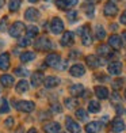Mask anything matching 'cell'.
I'll return each instance as SVG.
<instances>
[{"instance_id":"6da1fadb","label":"cell","mask_w":126,"mask_h":133,"mask_svg":"<svg viewBox=\"0 0 126 133\" xmlns=\"http://www.w3.org/2000/svg\"><path fill=\"white\" fill-rule=\"evenodd\" d=\"M35 49L37 50H42V52H45V50H50L53 49V42L47 38V37H39L37 41H35Z\"/></svg>"},{"instance_id":"7a4b0ae2","label":"cell","mask_w":126,"mask_h":133,"mask_svg":"<svg viewBox=\"0 0 126 133\" xmlns=\"http://www.w3.org/2000/svg\"><path fill=\"white\" fill-rule=\"evenodd\" d=\"M14 106L16 107V110L23 111V113H30L35 109L34 102H29V101H19V102H14Z\"/></svg>"},{"instance_id":"3957f363","label":"cell","mask_w":126,"mask_h":133,"mask_svg":"<svg viewBox=\"0 0 126 133\" xmlns=\"http://www.w3.org/2000/svg\"><path fill=\"white\" fill-rule=\"evenodd\" d=\"M25 30H26V27H25V25H23L22 22H15V23H12V26L8 29V33H10L11 37L18 38V37H20V35L23 34Z\"/></svg>"},{"instance_id":"277c9868","label":"cell","mask_w":126,"mask_h":133,"mask_svg":"<svg viewBox=\"0 0 126 133\" xmlns=\"http://www.w3.org/2000/svg\"><path fill=\"white\" fill-rule=\"evenodd\" d=\"M50 30L53 34H61L64 31V23L60 18H53L50 22Z\"/></svg>"},{"instance_id":"5b68a950","label":"cell","mask_w":126,"mask_h":133,"mask_svg":"<svg viewBox=\"0 0 126 133\" xmlns=\"http://www.w3.org/2000/svg\"><path fill=\"white\" fill-rule=\"evenodd\" d=\"M77 4V0H56V5L60 10H69Z\"/></svg>"},{"instance_id":"8992f818","label":"cell","mask_w":126,"mask_h":133,"mask_svg":"<svg viewBox=\"0 0 126 133\" xmlns=\"http://www.w3.org/2000/svg\"><path fill=\"white\" fill-rule=\"evenodd\" d=\"M81 42H83V45H86V46H89L91 42H92L91 33H89V27L88 26L81 27Z\"/></svg>"},{"instance_id":"52a82bcc","label":"cell","mask_w":126,"mask_h":133,"mask_svg":"<svg viewBox=\"0 0 126 133\" xmlns=\"http://www.w3.org/2000/svg\"><path fill=\"white\" fill-rule=\"evenodd\" d=\"M103 11H104V15L106 16H115L117 12H118V7L115 5V3L109 2V3H106Z\"/></svg>"},{"instance_id":"ba28073f","label":"cell","mask_w":126,"mask_h":133,"mask_svg":"<svg viewBox=\"0 0 126 133\" xmlns=\"http://www.w3.org/2000/svg\"><path fill=\"white\" fill-rule=\"evenodd\" d=\"M69 72H71L72 76L80 77V76H83L84 74H86V68H84V65H81V64H75V65L71 66Z\"/></svg>"},{"instance_id":"9c48e42d","label":"cell","mask_w":126,"mask_h":133,"mask_svg":"<svg viewBox=\"0 0 126 133\" xmlns=\"http://www.w3.org/2000/svg\"><path fill=\"white\" fill-rule=\"evenodd\" d=\"M125 129V124H123V121L121 118H114L113 119V122H111V130L114 133H121L122 130Z\"/></svg>"},{"instance_id":"30bf717a","label":"cell","mask_w":126,"mask_h":133,"mask_svg":"<svg viewBox=\"0 0 126 133\" xmlns=\"http://www.w3.org/2000/svg\"><path fill=\"white\" fill-rule=\"evenodd\" d=\"M60 82L61 80H60L57 76H47V77H45L44 84H45L46 88H54V87H57L60 84Z\"/></svg>"},{"instance_id":"8fae6325","label":"cell","mask_w":126,"mask_h":133,"mask_svg":"<svg viewBox=\"0 0 126 133\" xmlns=\"http://www.w3.org/2000/svg\"><path fill=\"white\" fill-rule=\"evenodd\" d=\"M67 129L71 133H80V125L75 122L71 117H67Z\"/></svg>"},{"instance_id":"7c38bea8","label":"cell","mask_w":126,"mask_h":133,"mask_svg":"<svg viewBox=\"0 0 126 133\" xmlns=\"http://www.w3.org/2000/svg\"><path fill=\"white\" fill-rule=\"evenodd\" d=\"M60 130H61V125L58 122H49L44 126L45 133H58Z\"/></svg>"},{"instance_id":"4fadbf2b","label":"cell","mask_w":126,"mask_h":133,"mask_svg":"<svg viewBox=\"0 0 126 133\" xmlns=\"http://www.w3.org/2000/svg\"><path fill=\"white\" fill-rule=\"evenodd\" d=\"M109 45H110V48H113V49H119V48L122 46V39H121V37L119 35H117V34H114V35H111V37L109 38Z\"/></svg>"},{"instance_id":"5bb4252c","label":"cell","mask_w":126,"mask_h":133,"mask_svg":"<svg viewBox=\"0 0 126 133\" xmlns=\"http://www.w3.org/2000/svg\"><path fill=\"white\" fill-rule=\"evenodd\" d=\"M107 69H109V74L111 75H119L122 72V64L119 61H114L107 66Z\"/></svg>"},{"instance_id":"9a60e30c","label":"cell","mask_w":126,"mask_h":133,"mask_svg":"<svg viewBox=\"0 0 126 133\" xmlns=\"http://www.w3.org/2000/svg\"><path fill=\"white\" fill-rule=\"evenodd\" d=\"M10 68V54L8 53H2L0 54V69L7 71Z\"/></svg>"},{"instance_id":"2e32d148","label":"cell","mask_w":126,"mask_h":133,"mask_svg":"<svg viewBox=\"0 0 126 133\" xmlns=\"http://www.w3.org/2000/svg\"><path fill=\"white\" fill-rule=\"evenodd\" d=\"M25 18L27 21L30 22H35L39 18V12H38V10H35V8H29L26 12H25Z\"/></svg>"},{"instance_id":"e0dca14e","label":"cell","mask_w":126,"mask_h":133,"mask_svg":"<svg viewBox=\"0 0 126 133\" xmlns=\"http://www.w3.org/2000/svg\"><path fill=\"white\" fill-rule=\"evenodd\" d=\"M60 64V56L57 53H50L49 56L46 57V65L49 66H57Z\"/></svg>"},{"instance_id":"ac0fdd59","label":"cell","mask_w":126,"mask_h":133,"mask_svg":"<svg viewBox=\"0 0 126 133\" xmlns=\"http://www.w3.org/2000/svg\"><path fill=\"white\" fill-rule=\"evenodd\" d=\"M61 45L62 46H69L73 44V33H71V31H65L64 35L61 37Z\"/></svg>"},{"instance_id":"d6986e66","label":"cell","mask_w":126,"mask_h":133,"mask_svg":"<svg viewBox=\"0 0 126 133\" xmlns=\"http://www.w3.org/2000/svg\"><path fill=\"white\" fill-rule=\"evenodd\" d=\"M86 63L88 66H91V68H96V66H99L102 64V61L96 57V56H92V54H89V56L86 57Z\"/></svg>"},{"instance_id":"ffe728a7","label":"cell","mask_w":126,"mask_h":133,"mask_svg":"<svg viewBox=\"0 0 126 133\" xmlns=\"http://www.w3.org/2000/svg\"><path fill=\"white\" fill-rule=\"evenodd\" d=\"M69 92L73 96H81L84 94V86L83 84H73V86H71Z\"/></svg>"},{"instance_id":"44dd1931","label":"cell","mask_w":126,"mask_h":133,"mask_svg":"<svg viewBox=\"0 0 126 133\" xmlns=\"http://www.w3.org/2000/svg\"><path fill=\"white\" fill-rule=\"evenodd\" d=\"M95 95H96L99 99H107V96H109V90L103 86H98V87H95Z\"/></svg>"},{"instance_id":"7402d4cb","label":"cell","mask_w":126,"mask_h":133,"mask_svg":"<svg viewBox=\"0 0 126 133\" xmlns=\"http://www.w3.org/2000/svg\"><path fill=\"white\" fill-rule=\"evenodd\" d=\"M96 53L99 54V56L109 57L113 52H111V48H110V45H100V46L98 48V49H96Z\"/></svg>"},{"instance_id":"603a6c76","label":"cell","mask_w":126,"mask_h":133,"mask_svg":"<svg viewBox=\"0 0 126 133\" xmlns=\"http://www.w3.org/2000/svg\"><path fill=\"white\" fill-rule=\"evenodd\" d=\"M86 130L88 133H98L100 130V122H98V121H92V122L87 124Z\"/></svg>"},{"instance_id":"cb8c5ba5","label":"cell","mask_w":126,"mask_h":133,"mask_svg":"<svg viewBox=\"0 0 126 133\" xmlns=\"http://www.w3.org/2000/svg\"><path fill=\"white\" fill-rule=\"evenodd\" d=\"M42 77H44V75H42L41 72H34L31 75V86L38 87L39 84H42Z\"/></svg>"},{"instance_id":"d4e9b609","label":"cell","mask_w":126,"mask_h":133,"mask_svg":"<svg viewBox=\"0 0 126 133\" xmlns=\"http://www.w3.org/2000/svg\"><path fill=\"white\" fill-rule=\"evenodd\" d=\"M0 83L4 87H11L14 84V77L11 75H3V76H0Z\"/></svg>"},{"instance_id":"484cf974","label":"cell","mask_w":126,"mask_h":133,"mask_svg":"<svg viewBox=\"0 0 126 133\" xmlns=\"http://www.w3.org/2000/svg\"><path fill=\"white\" fill-rule=\"evenodd\" d=\"M37 34H38V27L37 26H29L26 27V35H27V38H34V37H37Z\"/></svg>"},{"instance_id":"4316f807","label":"cell","mask_w":126,"mask_h":133,"mask_svg":"<svg viewBox=\"0 0 126 133\" xmlns=\"http://www.w3.org/2000/svg\"><path fill=\"white\" fill-rule=\"evenodd\" d=\"M10 111V103L5 98H0V114Z\"/></svg>"},{"instance_id":"83f0119b","label":"cell","mask_w":126,"mask_h":133,"mask_svg":"<svg viewBox=\"0 0 126 133\" xmlns=\"http://www.w3.org/2000/svg\"><path fill=\"white\" fill-rule=\"evenodd\" d=\"M88 110L91 113H99L100 111V103L98 101H91L88 103Z\"/></svg>"},{"instance_id":"f1b7e54d","label":"cell","mask_w":126,"mask_h":133,"mask_svg":"<svg viewBox=\"0 0 126 133\" xmlns=\"http://www.w3.org/2000/svg\"><path fill=\"white\" fill-rule=\"evenodd\" d=\"M34 57H35V54L33 52H25V53L20 54V61L22 63H29V61H31V60H34Z\"/></svg>"},{"instance_id":"f546056e","label":"cell","mask_w":126,"mask_h":133,"mask_svg":"<svg viewBox=\"0 0 126 133\" xmlns=\"http://www.w3.org/2000/svg\"><path fill=\"white\" fill-rule=\"evenodd\" d=\"M95 37H96L98 39H103L106 37V31H104V29L100 25L95 26Z\"/></svg>"},{"instance_id":"4dcf8cb0","label":"cell","mask_w":126,"mask_h":133,"mask_svg":"<svg viewBox=\"0 0 126 133\" xmlns=\"http://www.w3.org/2000/svg\"><path fill=\"white\" fill-rule=\"evenodd\" d=\"M76 117L79 118V121H88V113L84 110V109H77L76 110Z\"/></svg>"},{"instance_id":"1f68e13d","label":"cell","mask_w":126,"mask_h":133,"mask_svg":"<svg viewBox=\"0 0 126 133\" xmlns=\"http://www.w3.org/2000/svg\"><path fill=\"white\" fill-rule=\"evenodd\" d=\"M27 90H29V83L26 80H20L16 84V91L18 92H26Z\"/></svg>"},{"instance_id":"d6a6232c","label":"cell","mask_w":126,"mask_h":133,"mask_svg":"<svg viewBox=\"0 0 126 133\" xmlns=\"http://www.w3.org/2000/svg\"><path fill=\"white\" fill-rule=\"evenodd\" d=\"M20 2H22V0H10L8 8H10L11 12H15V11L19 10V7H20Z\"/></svg>"},{"instance_id":"836d02e7","label":"cell","mask_w":126,"mask_h":133,"mask_svg":"<svg viewBox=\"0 0 126 133\" xmlns=\"http://www.w3.org/2000/svg\"><path fill=\"white\" fill-rule=\"evenodd\" d=\"M83 10L86 11V14H87L89 18L94 16V4H91V3L84 4V5H83Z\"/></svg>"},{"instance_id":"e575fe53","label":"cell","mask_w":126,"mask_h":133,"mask_svg":"<svg viewBox=\"0 0 126 133\" xmlns=\"http://www.w3.org/2000/svg\"><path fill=\"white\" fill-rule=\"evenodd\" d=\"M15 75L25 77V76H27V75H29V71H27V69H25L23 66H18V68H15Z\"/></svg>"},{"instance_id":"d590c367","label":"cell","mask_w":126,"mask_h":133,"mask_svg":"<svg viewBox=\"0 0 126 133\" xmlns=\"http://www.w3.org/2000/svg\"><path fill=\"white\" fill-rule=\"evenodd\" d=\"M65 106L68 109H75L77 106V101L73 98H68V99H65Z\"/></svg>"},{"instance_id":"8d00e7d4","label":"cell","mask_w":126,"mask_h":133,"mask_svg":"<svg viewBox=\"0 0 126 133\" xmlns=\"http://www.w3.org/2000/svg\"><path fill=\"white\" fill-rule=\"evenodd\" d=\"M67 18H68L69 22H75L77 19V12H76V11H68V12H67Z\"/></svg>"},{"instance_id":"74e56055","label":"cell","mask_w":126,"mask_h":133,"mask_svg":"<svg viewBox=\"0 0 126 133\" xmlns=\"http://www.w3.org/2000/svg\"><path fill=\"white\" fill-rule=\"evenodd\" d=\"M122 84H123V80L122 79H117V80L113 82V87L115 88V90H119V88L122 87Z\"/></svg>"},{"instance_id":"f35d334b","label":"cell","mask_w":126,"mask_h":133,"mask_svg":"<svg viewBox=\"0 0 126 133\" xmlns=\"http://www.w3.org/2000/svg\"><path fill=\"white\" fill-rule=\"evenodd\" d=\"M5 27H7V16H4L0 22V31H4Z\"/></svg>"},{"instance_id":"ab89813d","label":"cell","mask_w":126,"mask_h":133,"mask_svg":"<svg viewBox=\"0 0 126 133\" xmlns=\"http://www.w3.org/2000/svg\"><path fill=\"white\" fill-rule=\"evenodd\" d=\"M4 125H5V128H12V126H14V118L12 117L7 118V119H5V122H4Z\"/></svg>"},{"instance_id":"60d3db41","label":"cell","mask_w":126,"mask_h":133,"mask_svg":"<svg viewBox=\"0 0 126 133\" xmlns=\"http://www.w3.org/2000/svg\"><path fill=\"white\" fill-rule=\"evenodd\" d=\"M19 45H20V46H27V45H30V38H22L20 42H19Z\"/></svg>"},{"instance_id":"b9f144b4","label":"cell","mask_w":126,"mask_h":133,"mask_svg":"<svg viewBox=\"0 0 126 133\" xmlns=\"http://www.w3.org/2000/svg\"><path fill=\"white\" fill-rule=\"evenodd\" d=\"M119 21H121L122 25H126V11H125V12H122V15H121V19H119Z\"/></svg>"},{"instance_id":"7bdbcfd3","label":"cell","mask_w":126,"mask_h":133,"mask_svg":"<svg viewBox=\"0 0 126 133\" xmlns=\"http://www.w3.org/2000/svg\"><path fill=\"white\" fill-rule=\"evenodd\" d=\"M113 101H114V102H118V101H119V94H118L117 91L113 94Z\"/></svg>"},{"instance_id":"ee69618b","label":"cell","mask_w":126,"mask_h":133,"mask_svg":"<svg viewBox=\"0 0 126 133\" xmlns=\"http://www.w3.org/2000/svg\"><path fill=\"white\" fill-rule=\"evenodd\" d=\"M122 42H123V45H126V31L122 33Z\"/></svg>"},{"instance_id":"f6af8a7d","label":"cell","mask_w":126,"mask_h":133,"mask_svg":"<svg viewBox=\"0 0 126 133\" xmlns=\"http://www.w3.org/2000/svg\"><path fill=\"white\" fill-rule=\"evenodd\" d=\"M98 79H99V80H103V82H104V80H107L104 75H99V76H98Z\"/></svg>"},{"instance_id":"bcb514c9","label":"cell","mask_w":126,"mask_h":133,"mask_svg":"<svg viewBox=\"0 0 126 133\" xmlns=\"http://www.w3.org/2000/svg\"><path fill=\"white\" fill-rule=\"evenodd\" d=\"M27 133H38V132H37V129H35V128H31V129H30Z\"/></svg>"},{"instance_id":"7dc6e473","label":"cell","mask_w":126,"mask_h":133,"mask_svg":"<svg viewBox=\"0 0 126 133\" xmlns=\"http://www.w3.org/2000/svg\"><path fill=\"white\" fill-rule=\"evenodd\" d=\"M88 3H91V4H94V3H96V2H99V0H87Z\"/></svg>"},{"instance_id":"c3c4849f","label":"cell","mask_w":126,"mask_h":133,"mask_svg":"<svg viewBox=\"0 0 126 133\" xmlns=\"http://www.w3.org/2000/svg\"><path fill=\"white\" fill-rule=\"evenodd\" d=\"M16 133H23V128H22V126H20V128L16 130Z\"/></svg>"},{"instance_id":"681fc988","label":"cell","mask_w":126,"mask_h":133,"mask_svg":"<svg viewBox=\"0 0 126 133\" xmlns=\"http://www.w3.org/2000/svg\"><path fill=\"white\" fill-rule=\"evenodd\" d=\"M3 5H4V0H0V8H2Z\"/></svg>"},{"instance_id":"f907efd6","label":"cell","mask_w":126,"mask_h":133,"mask_svg":"<svg viewBox=\"0 0 126 133\" xmlns=\"http://www.w3.org/2000/svg\"><path fill=\"white\" fill-rule=\"evenodd\" d=\"M29 2H30V3H37L38 0H29Z\"/></svg>"},{"instance_id":"816d5d0a","label":"cell","mask_w":126,"mask_h":133,"mask_svg":"<svg viewBox=\"0 0 126 133\" xmlns=\"http://www.w3.org/2000/svg\"><path fill=\"white\" fill-rule=\"evenodd\" d=\"M125 98H126V88H125Z\"/></svg>"}]
</instances>
